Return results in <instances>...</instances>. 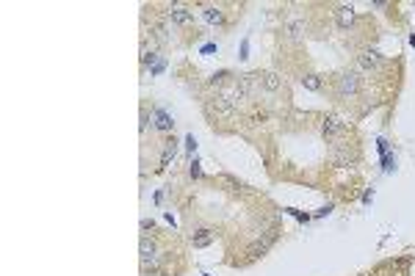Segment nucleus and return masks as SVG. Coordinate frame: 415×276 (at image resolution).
<instances>
[{
  "mask_svg": "<svg viewBox=\"0 0 415 276\" xmlns=\"http://www.w3.org/2000/svg\"><path fill=\"white\" fill-rule=\"evenodd\" d=\"M244 89H241L238 83H235V86H230V89H225L222 91V94L216 97V108L222 110V113H232V110L238 108V103L241 100H244Z\"/></svg>",
  "mask_w": 415,
  "mask_h": 276,
  "instance_id": "obj_1",
  "label": "nucleus"
},
{
  "mask_svg": "<svg viewBox=\"0 0 415 276\" xmlns=\"http://www.w3.org/2000/svg\"><path fill=\"white\" fill-rule=\"evenodd\" d=\"M158 260H161L158 246L152 241H147V238H141V265L144 268H158Z\"/></svg>",
  "mask_w": 415,
  "mask_h": 276,
  "instance_id": "obj_2",
  "label": "nucleus"
},
{
  "mask_svg": "<svg viewBox=\"0 0 415 276\" xmlns=\"http://www.w3.org/2000/svg\"><path fill=\"white\" fill-rule=\"evenodd\" d=\"M277 241V229H268L266 235H263V241H258L252 248H249V254L252 257H261V254H266L268 248H271V243Z\"/></svg>",
  "mask_w": 415,
  "mask_h": 276,
  "instance_id": "obj_3",
  "label": "nucleus"
},
{
  "mask_svg": "<svg viewBox=\"0 0 415 276\" xmlns=\"http://www.w3.org/2000/svg\"><path fill=\"white\" fill-rule=\"evenodd\" d=\"M357 91V75L354 72H343V75L338 77V94H354Z\"/></svg>",
  "mask_w": 415,
  "mask_h": 276,
  "instance_id": "obj_4",
  "label": "nucleus"
},
{
  "mask_svg": "<svg viewBox=\"0 0 415 276\" xmlns=\"http://www.w3.org/2000/svg\"><path fill=\"white\" fill-rule=\"evenodd\" d=\"M335 20H338L340 28H352L354 20H357V14H354V6H340L335 11Z\"/></svg>",
  "mask_w": 415,
  "mask_h": 276,
  "instance_id": "obj_5",
  "label": "nucleus"
},
{
  "mask_svg": "<svg viewBox=\"0 0 415 276\" xmlns=\"http://www.w3.org/2000/svg\"><path fill=\"white\" fill-rule=\"evenodd\" d=\"M360 67L363 69H379L382 67V55L377 50H366V53H360Z\"/></svg>",
  "mask_w": 415,
  "mask_h": 276,
  "instance_id": "obj_6",
  "label": "nucleus"
},
{
  "mask_svg": "<svg viewBox=\"0 0 415 276\" xmlns=\"http://www.w3.org/2000/svg\"><path fill=\"white\" fill-rule=\"evenodd\" d=\"M152 119H155V127H158V130H172V124H175L169 113H166V110H161V108L152 110Z\"/></svg>",
  "mask_w": 415,
  "mask_h": 276,
  "instance_id": "obj_7",
  "label": "nucleus"
},
{
  "mask_svg": "<svg viewBox=\"0 0 415 276\" xmlns=\"http://www.w3.org/2000/svg\"><path fill=\"white\" fill-rule=\"evenodd\" d=\"M169 17H172V22H177V25H186V22L191 20V11L186 6H172L169 8Z\"/></svg>",
  "mask_w": 415,
  "mask_h": 276,
  "instance_id": "obj_8",
  "label": "nucleus"
},
{
  "mask_svg": "<svg viewBox=\"0 0 415 276\" xmlns=\"http://www.w3.org/2000/svg\"><path fill=\"white\" fill-rule=\"evenodd\" d=\"M338 133H343V122H340L338 116H330L324 122V136L332 138V136H338Z\"/></svg>",
  "mask_w": 415,
  "mask_h": 276,
  "instance_id": "obj_9",
  "label": "nucleus"
},
{
  "mask_svg": "<svg viewBox=\"0 0 415 276\" xmlns=\"http://www.w3.org/2000/svg\"><path fill=\"white\" fill-rule=\"evenodd\" d=\"M202 17H205V22H211V25H222V22H225V14H222V8H216V6H208L202 11Z\"/></svg>",
  "mask_w": 415,
  "mask_h": 276,
  "instance_id": "obj_10",
  "label": "nucleus"
},
{
  "mask_svg": "<svg viewBox=\"0 0 415 276\" xmlns=\"http://www.w3.org/2000/svg\"><path fill=\"white\" fill-rule=\"evenodd\" d=\"M213 238H216V235H213L211 229H199V232L194 235V246H197V248H202V246H211V243H213Z\"/></svg>",
  "mask_w": 415,
  "mask_h": 276,
  "instance_id": "obj_11",
  "label": "nucleus"
},
{
  "mask_svg": "<svg viewBox=\"0 0 415 276\" xmlns=\"http://www.w3.org/2000/svg\"><path fill=\"white\" fill-rule=\"evenodd\" d=\"M280 75H277V72H266V75H263V86H266L268 91H277L280 89Z\"/></svg>",
  "mask_w": 415,
  "mask_h": 276,
  "instance_id": "obj_12",
  "label": "nucleus"
},
{
  "mask_svg": "<svg viewBox=\"0 0 415 276\" xmlns=\"http://www.w3.org/2000/svg\"><path fill=\"white\" fill-rule=\"evenodd\" d=\"M302 86L307 91H318V89H321V80H318V75H304L302 77Z\"/></svg>",
  "mask_w": 415,
  "mask_h": 276,
  "instance_id": "obj_13",
  "label": "nucleus"
},
{
  "mask_svg": "<svg viewBox=\"0 0 415 276\" xmlns=\"http://www.w3.org/2000/svg\"><path fill=\"white\" fill-rule=\"evenodd\" d=\"M304 31V22H288V36L291 39H299Z\"/></svg>",
  "mask_w": 415,
  "mask_h": 276,
  "instance_id": "obj_14",
  "label": "nucleus"
},
{
  "mask_svg": "<svg viewBox=\"0 0 415 276\" xmlns=\"http://www.w3.org/2000/svg\"><path fill=\"white\" fill-rule=\"evenodd\" d=\"M189 174H191V177H199V174H202V169H199V163H197V160H194V163H191Z\"/></svg>",
  "mask_w": 415,
  "mask_h": 276,
  "instance_id": "obj_15",
  "label": "nucleus"
},
{
  "mask_svg": "<svg viewBox=\"0 0 415 276\" xmlns=\"http://www.w3.org/2000/svg\"><path fill=\"white\" fill-rule=\"evenodd\" d=\"M186 144H189V149H191V152H194V146H197V141H194V136H189V138H186Z\"/></svg>",
  "mask_w": 415,
  "mask_h": 276,
  "instance_id": "obj_16",
  "label": "nucleus"
}]
</instances>
